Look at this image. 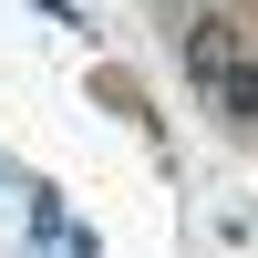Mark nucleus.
Segmentation results:
<instances>
[{"label": "nucleus", "instance_id": "nucleus-1", "mask_svg": "<svg viewBox=\"0 0 258 258\" xmlns=\"http://www.w3.org/2000/svg\"><path fill=\"white\" fill-rule=\"evenodd\" d=\"M227 62H248V52H238V31H227V21H197V31H186V73H197V83H217Z\"/></svg>", "mask_w": 258, "mask_h": 258}, {"label": "nucleus", "instance_id": "nucleus-2", "mask_svg": "<svg viewBox=\"0 0 258 258\" xmlns=\"http://www.w3.org/2000/svg\"><path fill=\"white\" fill-rule=\"evenodd\" d=\"M207 103H217L227 124H258V62H227V73L207 83Z\"/></svg>", "mask_w": 258, "mask_h": 258}]
</instances>
